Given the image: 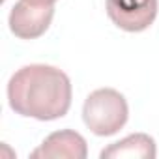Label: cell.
I'll use <instances>...</instances> for the list:
<instances>
[{"label": "cell", "instance_id": "6da1fadb", "mask_svg": "<svg viewBox=\"0 0 159 159\" xmlns=\"http://www.w3.org/2000/svg\"><path fill=\"white\" fill-rule=\"evenodd\" d=\"M8 101L21 116L41 122L58 120L71 107V81L54 66L30 64L11 75Z\"/></svg>", "mask_w": 159, "mask_h": 159}, {"label": "cell", "instance_id": "7a4b0ae2", "mask_svg": "<svg viewBox=\"0 0 159 159\" xmlns=\"http://www.w3.org/2000/svg\"><path fill=\"white\" fill-rule=\"evenodd\" d=\"M127 118V101L114 88H99L92 92L83 107V120L98 137H111L118 133L125 125Z\"/></svg>", "mask_w": 159, "mask_h": 159}, {"label": "cell", "instance_id": "3957f363", "mask_svg": "<svg viewBox=\"0 0 159 159\" xmlns=\"http://www.w3.org/2000/svg\"><path fill=\"white\" fill-rule=\"evenodd\" d=\"M157 0H107V15L125 32H142L157 17Z\"/></svg>", "mask_w": 159, "mask_h": 159}, {"label": "cell", "instance_id": "277c9868", "mask_svg": "<svg viewBox=\"0 0 159 159\" xmlns=\"http://www.w3.org/2000/svg\"><path fill=\"white\" fill-rule=\"evenodd\" d=\"M52 17L54 6H36L19 0L10 11V30L21 39H36L47 32Z\"/></svg>", "mask_w": 159, "mask_h": 159}, {"label": "cell", "instance_id": "5b68a950", "mask_svg": "<svg viewBox=\"0 0 159 159\" xmlns=\"http://www.w3.org/2000/svg\"><path fill=\"white\" fill-rule=\"evenodd\" d=\"M88 155L86 140L81 133L62 129L51 133L39 148H36L30 157L34 159H56V157H67V159H84Z\"/></svg>", "mask_w": 159, "mask_h": 159}, {"label": "cell", "instance_id": "8992f818", "mask_svg": "<svg viewBox=\"0 0 159 159\" xmlns=\"http://www.w3.org/2000/svg\"><path fill=\"white\" fill-rule=\"evenodd\" d=\"M101 159H122V157H135V159H153L157 155L155 140L146 133H133L111 146H107L101 153Z\"/></svg>", "mask_w": 159, "mask_h": 159}, {"label": "cell", "instance_id": "52a82bcc", "mask_svg": "<svg viewBox=\"0 0 159 159\" xmlns=\"http://www.w3.org/2000/svg\"><path fill=\"white\" fill-rule=\"evenodd\" d=\"M30 4H36V6H54L56 0H26Z\"/></svg>", "mask_w": 159, "mask_h": 159}]
</instances>
